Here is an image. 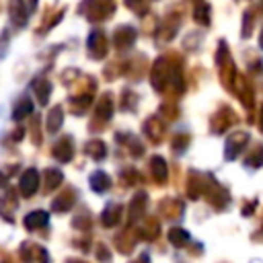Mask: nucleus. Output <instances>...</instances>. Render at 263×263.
<instances>
[{"instance_id": "1", "label": "nucleus", "mask_w": 263, "mask_h": 263, "mask_svg": "<svg viewBox=\"0 0 263 263\" xmlns=\"http://www.w3.org/2000/svg\"><path fill=\"white\" fill-rule=\"evenodd\" d=\"M21 187H23V191H25V193H31V191L37 187V175H35V171H29V173L25 175V179H23Z\"/></svg>"}]
</instances>
